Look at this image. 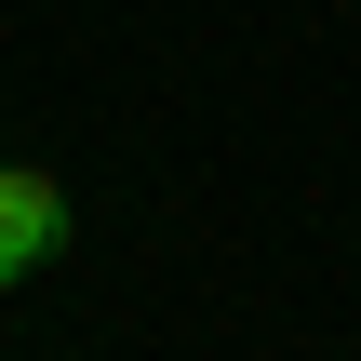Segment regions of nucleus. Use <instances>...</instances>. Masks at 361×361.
Returning <instances> with one entry per match:
<instances>
[{
	"label": "nucleus",
	"mask_w": 361,
	"mask_h": 361,
	"mask_svg": "<svg viewBox=\"0 0 361 361\" xmlns=\"http://www.w3.org/2000/svg\"><path fill=\"white\" fill-rule=\"evenodd\" d=\"M54 241H67V188L40 161H0V281H27Z\"/></svg>",
	"instance_id": "f257e3e1"
}]
</instances>
